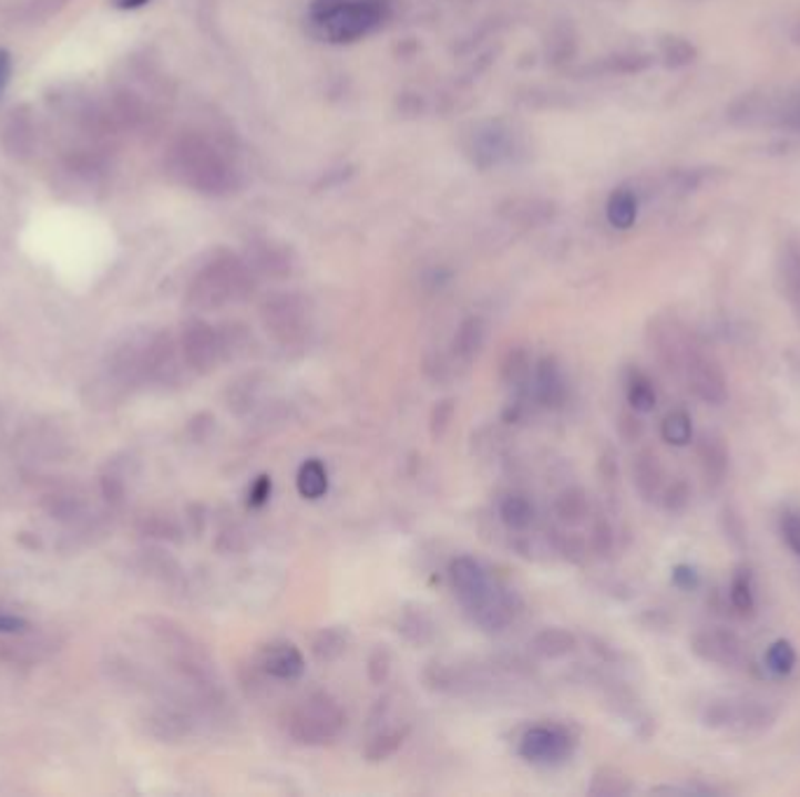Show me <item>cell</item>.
Wrapping results in <instances>:
<instances>
[{
    "label": "cell",
    "mask_w": 800,
    "mask_h": 797,
    "mask_svg": "<svg viewBox=\"0 0 800 797\" xmlns=\"http://www.w3.org/2000/svg\"><path fill=\"white\" fill-rule=\"evenodd\" d=\"M389 19L384 0H342L309 12L311 33L330 45H351L382 29Z\"/></svg>",
    "instance_id": "obj_1"
},
{
    "label": "cell",
    "mask_w": 800,
    "mask_h": 797,
    "mask_svg": "<svg viewBox=\"0 0 800 797\" xmlns=\"http://www.w3.org/2000/svg\"><path fill=\"white\" fill-rule=\"evenodd\" d=\"M702 723L719 732L761 734L777 723V708L758 697H716L705 704Z\"/></svg>",
    "instance_id": "obj_2"
},
{
    "label": "cell",
    "mask_w": 800,
    "mask_h": 797,
    "mask_svg": "<svg viewBox=\"0 0 800 797\" xmlns=\"http://www.w3.org/2000/svg\"><path fill=\"white\" fill-rule=\"evenodd\" d=\"M677 376L705 405L721 407L728 401L730 393H728L726 372L719 359H716L698 338H690Z\"/></svg>",
    "instance_id": "obj_3"
},
{
    "label": "cell",
    "mask_w": 800,
    "mask_h": 797,
    "mask_svg": "<svg viewBox=\"0 0 800 797\" xmlns=\"http://www.w3.org/2000/svg\"><path fill=\"white\" fill-rule=\"evenodd\" d=\"M345 727V711L330 695L319 692L305 700L293 711L288 721V734L293 742L302 746L330 744Z\"/></svg>",
    "instance_id": "obj_4"
},
{
    "label": "cell",
    "mask_w": 800,
    "mask_h": 797,
    "mask_svg": "<svg viewBox=\"0 0 800 797\" xmlns=\"http://www.w3.org/2000/svg\"><path fill=\"white\" fill-rule=\"evenodd\" d=\"M250 290V275L235 256H227L223 260L211 262L199 279L193 283V304L202 309H216L232 300L244 298Z\"/></svg>",
    "instance_id": "obj_5"
},
{
    "label": "cell",
    "mask_w": 800,
    "mask_h": 797,
    "mask_svg": "<svg viewBox=\"0 0 800 797\" xmlns=\"http://www.w3.org/2000/svg\"><path fill=\"white\" fill-rule=\"evenodd\" d=\"M398 704V695H387L372 708L368 718V742L363 748L366 760L382 763L403 746L412 725L403 718V711Z\"/></svg>",
    "instance_id": "obj_6"
},
{
    "label": "cell",
    "mask_w": 800,
    "mask_h": 797,
    "mask_svg": "<svg viewBox=\"0 0 800 797\" xmlns=\"http://www.w3.org/2000/svg\"><path fill=\"white\" fill-rule=\"evenodd\" d=\"M690 653L724 669H749L751 658L740 634L726 627H702L690 636Z\"/></svg>",
    "instance_id": "obj_7"
},
{
    "label": "cell",
    "mask_w": 800,
    "mask_h": 797,
    "mask_svg": "<svg viewBox=\"0 0 800 797\" xmlns=\"http://www.w3.org/2000/svg\"><path fill=\"white\" fill-rule=\"evenodd\" d=\"M517 153V134L503 122H484L473 127L466 138V155L478 169H492L513 159Z\"/></svg>",
    "instance_id": "obj_8"
},
{
    "label": "cell",
    "mask_w": 800,
    "mask_h": 797,
    "mask_svg": "<svg viewBox=\"0 0 800 797\" xmlns=\"http://www.w3.org/2000/svg\"><path fill=\"white\" fill-rule=\"evenodd\" d=\"M450 578L457 599L466 608L471 618L499 594V587L490 580L488 571H484L482 563L473 557H457L450 563Z\"/></svg>",
    "instance_id": "obj_9"
},
{
    "label": "cell",
    "mask_w": 800,
    "mask_h": 797,
    "mask_svg": "<svg viewBox=\"0 0 800 797\" xmlns=\"http://www.w3.org/2000/svg\"><path fill=\"white\" fill-rule=\"evenodd\" d=\"M576 748L574 734L564 727L536 725L520 739V755L532 765H560L572 758Z\"/></svg>",
    "instance_id": "obj_10"
},
{
    "label": "cell",
    "mask_w": 800,
    "mask_h": 797,
    "mask_svg": "<svg viewBox=\"0 0 800 797\" xmlns=\"http://www.w3.org/2000/svg\"><path fill=\"white\" fill-rule=\"evenodd\" d=\"M223 342L216 330L204 321H189L181 334V355L185 368L197 374H208L218 365Z\"/></svg>",
    "instance_id": "obj_11"
},
{
    "label": "cell",
    "mask_w": 800,
    "mask_h": 797,
    "mask_svg": "<svg viewBox=\"0 0 800 797\" xmlns=\"http://www.w3.org/2000/svg\"><path fill=\"white\" fill-rule=\"evenodd\" d=\"M700 475L709 489H719L730 473V449L726 439L716 433H702L695 443Z\"/></svg>",
    "instance_id": "obj_12"
},
{
    "label": "cell",
    "mask_w": 800,
    "mask_h": 797,
    "mask_svg": "<svg viewBox=\"0 0 800 797\" xmlns=\"http://www.w3.org/2000/svg\"><path fill=\"white\" fill-rule=\"evenodd\" d=\"M265 325L279 342H293L300 338L305 328V307L295 296H281L267 302L265 311Z\"/></svg>",
    "instance_id": "obj_13"
},
{
    "label": "cell",
    "mask_w": 800,
    "mask_h": 797,
    "mask_svg": "<svg viewBox=\"0 0 800 797\" xmlns=\"http://www.w3.org/2000/svg\"><path fill=\"white\" fill-rule=\"evenodd\" d=\"M260 666L267 676L279 681H298L305 674V658L298 648L288 641L269 643L263 655Z\"/></svg>",
    "instance_id": "obj_14"
},
{
    "label": "cell",
    "mask_w": 800,
    "mask_h": 797,
    "mask_svg": "<svg viewBox=\"0 0 800 797\" xmlns=\"http://www.w3.org/2000/svg\"><path fill=\"white\" fill-rule=\"evenodd\" d=\"M632 482L644 500L660 498L665 489V470L656 452L642 449L632 460Z\"/></svg>",
    "instance_id": "obj_15"
},
{
    "label": "cell",
    "mask_w": 800,
    "mask_h": 797,
    "mask_svg": "<svg viewBox=\"0 0 800 797\" xmlns=\"http://www.w3.org/2000/svg\"><path fill=\"white\" fill-rule=\"evenodd\" d=\"M145 727L151 737L160 742H181L185 739L189 729H193V721L187 718V713L174 706H157L145 718Z\"/></svg>",
    "instance_id": "obj_16"
},
{
    "label": "cell",
    "mask_w": 800,
    "mask_h": 797,
    "mask_svg": "<svg viewBox=\"0 0 800 797\" xmlns=\"http://www.w3.org/2000/svg\"><path fill=\"white\" fill-rule=\"evenodd\" d=\"M534 393L539 397V403H543L545 407H560L566 401L564 374H562L557 361L551 359V355L536 365Z\"/></svg>",
    "instance_id": "obj_17"
},
{
    "label": "cell",
    "mask_w": 800,
    "mask_h": 797,
    "mask_svg": "<svg viewBox=\"0 0 800 797\" xmlns=\"http://www.w3.org/2000/svg\"><path fill=\"white\" fill-rule=\"evenodd\" d=\"M484 342H488V323H484L480 317H471L459 325L452 349L461 363H473L480 355Z\"/></svg>",
    "instance_id": "obj_18"
},
{
    "label": "cell",
    "mask_w": 800,
    "mask_h": 797,
    "mask_svg": "<svg viewBox=\"0 0 800 797\" xmlns=\"http://www.w3.org/2000/svg\"><path fill=\"white\" fill-rule=\"evenodd\" d=\"M532 650L543 660H560L576 650V636L562 627H547L532 639Z\"/></svg>",
    "instance_id": "obj_19"
},
{
    "label": "cell",
    "mask_w": 800,
    "mask_h": 797,
    "mask_svg": "<svg viewBox=\"0 0 800 797\" xmlns=\"http://www.w3.org/2000/svg\"><path fill=\"white\" fill-rule=\"evenodd\" d=\"M349 643L351 636L347 632V627H324L321 632H316V636L311 639V655L324 664H330L345 658Z\"/></svg>",
    "instance_id": "obj_20"
},
{
    "label": "cell",
    "mask_w": 800,
    "mask_h": 797,
    "mask_svg": "<svg viewBox=\"0 0 800 797\" xmlns=\"http://www.w3.org/2000/svg\"><path fill=\"white\" fill-rule=\"evenodd\" d=\"M398 632L412 645H429L435 641L438 627L424 608H406L398 620Z\"/></svg>",
    "instance_id": "obj_21"
},
{
    "label": "cell",
    "mask_w": 800,
    "mask_h": 797,
    "mask_svg": "<svg viewBox=\"0 0 800 797\" xmlns=\"http://www.w3.org/2000/svg\"><path fill=\"white\" fill-rule=\"evenodd\" d=\"M639 216V201L637 195L629 190V187H618V190L611 193L606 201V218L611 227L616 229H629L635 227Z\"/></svg>",
    "instance_id": "obj_22"
},
{
    "label": "cell",
    "mask_w": 800,
    "mask_h": 797,
    "mask_svg": "<svg viewBox=\"0 0 800 797\" xmlns=\"http://www.w3.org/2000/svg\"><path fill=\"white\" fill-rule=\"evenodd\" d=\"M499 515L505 527L513 531H526L534 521L532 500L522 494H509L499 506Z\"/></svg>",
    "instance_id": "obj_23"
},
{
    "label": "cell",
    "mask_w": 800,
    "mask_h": 797,
    "mask_svg": "<svg viewBox=\"0 0 800 797\" xmlns=\"http://www.w3.org/2000/svg\"><path fill=\"white\" fill-rule=\"evenodd\" d=\"M555 513L568 527H578L589 515L587 494L581 487L564 489L555 500Z\"/></svg>",
    "instance_id": "obj_24"
},
{
    "label": "cell",
    "mask_w": 800,
    "mask_h": 797,
    "mask_svg": "<svg viewBox=\"0 0 800 797\" xmlns=\"http://www.w3.org/2000/svg\"><path fill=\"white\" fill-rule=\"evenodd\" d=\"M298 491L302 498L316 500L328 491V470L319 458H309L298 470Z\"/></svg>",
    "instance_id": "obj_25"
},
{
    "label": "cell",
    "mask_w": 800,
    "mask_h": 797,
    "mask_svg": "<svg viewBox=\"0 0 800 797\" xmlns=\"http://www.w3.org/2000/svg\"><path fill=\"white\" fill-rule=\"evenodd\" d=\"M660 435L667 445L671 447H688L693 443V418L688 412L684 410H674L669 412L663 424H660Z\"/></svg>",
    "instance_id": "obj_26"
},
{
    "label": "cell",
    "mask_w": 800,
    "mask_h": 797,
    "mask_svg": "<svg viewBox=\"0 0 800 797\" xmlns=\"http://www.w3.org/2000/svg\"><path fill=\"white\" fill-rule=\"evenodd\" d=\"M627 403L635 412H653L658 405V395L653 384L648 382V376H644L642 372H632L627 380Z\"/></svg>",
    "instance_id": "obj_27"
},
{
    "label": "cell",
    "mask_w": 800,
    "mask_h": 797,
    "mask_svg": "<svg viewBox=\"0 0 800 797\" xmlns=\"http://www.w3.org/2000/svg\"><path fill=\"white\" fill-rule=\"evenodd\" d=\"M730 605L735 608L740 615H749L753 613L756 608V597H753V582H751V573L749 569H737V573L730 580Z\"/></svg>",
    "instance_id": "obj_28"
},
{
    "label": "cell",
    "mask_w": 800,
    "mask_h": 797,
    "mask_svg": "<svg viewBox=\"0 0 800 797\" xmlns=\"http://www.w3.org/2000/svg\"><path fill=\"white\" fill-rule=\"evenodd\" d=\"M798 662L796 648L787 639H777L766 650V666L772 671L775 676H789Z\"/></svg>",
    "instance_id": "obj_29"
},
{
    "label": "cell",
    "mask_w": 800,
    "mask_h": 797,
    "mask_svg": "<svg viewBox=\"0 0 800 797\" xmlns=\"http://www.w3.org/2000/svg\"><path fill=\"white\" fill-rule=\"evenodd\" d=\"M632 793V784L627 782V776L616 772V769H602L599 774H595L593 786H589V795H599V797H620Z\"/></svg>",
    "instance_id": "obj_30"
},
{
    "label": "cell",
    "mask_w": 800,
    "mask_h": 797,
    "mask_svg": "<svg viewBox=\"0 0 800 797\" xmlns=\"http://www.w3.org/2000/svg\"><path fill=\"white\" fill-rule=\"evenodd\" d=\"M693 489L686 479H674L671 485H665L660 494V503L667 513H684L690 506Z\"/></svg>",
    "instance_id": "obj_31"
},
{
    "label": "cell",
    "mask_w": 800,
    "mask_h": 797,
    "mask_svg": "<svg viewBox=\"0 0 800 797\" xmlns=\"http://www.w3.org/2000/svg\"><path fill=\"white\" fill-rule=\"evenodd\" d=\"M530 368L532 365H530V359H526V353L522 349H513L509 355H505L501 374L509 384L522 386L526 382V376H530Z\"/></svg>",
    "instance_id": "obj_32"
},
{
    "label": "cell",
    "mask_w": 800,
    "mask_h": 797,
    "mask_svg": "<svg viewBox=\"0 0 800 797\" xmlns=\"http://www.w3.org/2000/svg\"><path fill=\"white\" fill-rule=\"evenodd\" d=\"M391 653L387 645H375V650L368 658V679L375 683V685H384L391 676Z\"/></svg>",
    "instance_id": "obj_33"
},
{
    "label": "cell",
    "mask_w": 800,
    "mask_h": 797,
    "mask_svg": "<svg viewBox=\"0 0 800 797\" xmlns=\"http://www.w3.org/2000/svg\"><path fill=\"white\" fill-rule=\"evenodd\" d=\"M779 534H782L787 548L800 559V510H784L779 517Z\"/></svg>",
    "instance_id": "obj_34"
},
{
    "label": "cell",
    "mask_w": 800,
    "mask_h": 797,
    "mask_svg": "<svg viewBox=\"0 0 800 797\" xmlns=\"http://www.w3.org/2000/svg\"><path fill=\"white\" fill-rule=\"evenodd\" d=\"M589 548H593V552L599 557H606L611 555V550H614V529H611V524L606 519L595 521L593 534H589Z\"/></svg>",
    "instance_id": "obj_35"
},
{
    "label": "cell",
    "mask_w": 800,
    "mask_h": 797,
    "mask_svg": "<svg viewBox=\"0 0 800 797\" xmlns=\"http://www.w3.org/2000/svg\"><path fill=\"white\" fill-rule=\"evenodd\" d=\"M454 401H450V397H448V401H440V403H435V407H433V412H431V435L438 439V437H442V435H445V431L450 428V424H452V418H454Z\"/></svg>",
    "instance_id": "obj_36"
},
{
    "label": "cell",
    "mask_w": 800,
    "mask_h": 797,
    "mask_svg": "<svg viewBox=\"0 0 800 797\" xmlns=\"http://www.w3.org/2000/svg\"><path fill=\"white\" fill-rule=\"evenodd\" d=\"M671 582H674V587H679V590L690 592L700 584V573L695 571L690 563H679L671 569Z\"/></svg>",
    "instance_id": "obj_37"
},
{
    "label": "cell",
    "mask_w": 800,
    "mask_h": 797,
    "mask_svg": "<svg viewBox=\"0 0 800 797\" xmlns=\"http://www.w3.org/2000/svg\"><path fill=\"white\" fill-rule=\"evenodd\" d=\"M784 292L789 300L800 309V260H791L784 267Z\"/></svg>",
    "instance_id": "obj_38"
},
{
    "label": "cell",
    "mask_w": 800,
    "mask_h": 797,
    "mask_svg": "<svg viewBox=\"0 0 800 797\" xmlns=\"http://www.w3.org/2000/svg\"><path fill=\"white\" fill-rule=\"evenodd\" d=\"M269 496H271V477L260 475L248 489V506L250 508H260L269 500Z\"/></svg>",
    "instance_id": "obj_39"
},
{
    "label": "cell",
    "mask_w": 800,
    "mask_h": 797,
    "mask_svg": "<svg viewBox=\"0 0 800 797\" xmlns=\"http://www.w3.org/2000/svg\"><path fill=\"white\" fill-rule=\"evenodd\" d=\"M618 433L625 439V443H639L644 435V424L635 414H623L618 418Z\"/></svg>",
    "instance_id": "obj_40"
},
{
    "label": "cell",
    "mask_w": 800,
    "mask_h": 797,
    "mask_svg": "<svg viewBox=\"0 0 800 797\" xmlns=\"http://www.w3.org/2000/svg\"><path fill=\"white\" fill-rule=\"evenodd\" d=\"M101 494H103L105 500H111V503L122 500V496H124V482L120 479V475L105 473V475L101 477Z\"/></svg>",
    "instance_id": "obj_41"
},
{
    "label": "cell",
    "mask_w": 800,
    "mask_h": 797,
    "mask_svg": "<svg viewBox=\"0 0 800 797\" xmlns=\"http://www.w3.org/2000/svg\"><path fill=\"white\" fill-rule=\"evenodd\" d=\"M560 550H562L568 559H572V561H581L583 555H585V550H587V545H585V540L578 538L576 534H566V536L560 538Z\"/></svg>",
    "instance_id": "obj_42"
},
{
    "label": "cell",
    "mask_w": 800,
    "mask_h": 797,
    "mask_svg": "<svg viewBox=\"0 0 800 797\" xmlns=\"http://www.w3.org/2000/svg\"><path fill=\"white\" fill-rule=\"evenodd\" d=\"M29 632V622L19 615L0 613V636H19Z\"/></svg>",
    "instance_id": "obj_43"
},
{
    "label": "cell",
    "mask_w": 800,
    "mask_h": 797,
    "mask_svg": "<svg viewBox=\"0 0 800 797\" xmlns=\"http://www.w3.org/2000/svg\"><path fill=\"white\" fill-rule=\"evenodd\" d=\"M10 77H12V54L6 48H0V99H3L10 85Z\"/></svg>",
    "instance_id": "obj_44"
},
{
    "label": "cell",
    "mask_w": 800,
    "mask_h": 797,
    "mask_svg": "<svg viewBox=\"0 0 800 797\" xmlns=\"http://www.w3.org/2000/svg\"><path fill=\"white\" fill-rule=\"evenodd\" d=\"M151 0H111V6L117 10H139L145 8Z\"/></svg>",
    "instance_id": "obj_45"
}]
</instances>
